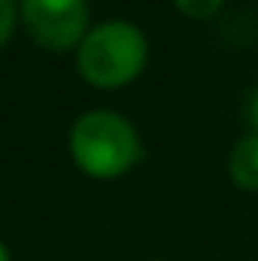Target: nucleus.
Segmentation results:
<instances>
[{"instance_id":"20e7f679","label":"nucleus","mask_w":258,"mask_h":261,"mask_svg":"<svg viewBox=\"0 0 258 261\" xmlns=\"http://www.w3.org/2000/svg\"><path fill=\"white\" fill-rule=\"evenodd\" d=\"M228 170H231V179L240 189L258 192V134L255 130L234 146V152L228 158Z\"/></svg>"},{"instance_id":"6e6552de","label":"nucleus","mask_w":258,"mask_h":261,"mask_svg":"<svg viewBox=\"0 0 258 261\" xmlns=\"http://www.w3.org/2000/svg\"><path fill=\"white\" fill-rule=\"evenodd\" d=\"M0 261H9V249H6L3 243H0Z\"/></svg>"},{"instance_id":"7ed1b4c3","label":"nucleus","mask_w":258,"mask_h":261,"mask_svg":"<svg viewBox=\"0 0 258 261\" xmlns=\"http://www.w3.org/2000/svg\"><path fill=\"white\" fill-rule=\"evenodd\" d=\"M21 18L43 49L67 52L88 34V0H21Z\"/></svg>"},{"instance_id":"39448f33","label":"nucleus","mask_w":258,"mask_h":261,"mask_svg":"<svg viewBox=\"0 0 258 261\" xmlns=\"http://www.w3.org/2000/svg\"><path fill=\"white\" fill-rule=\"evenodd\" d=\"M173 3H176L179 12H186L192 18H210V15H216L222 9L225 0H173Z\"/></svg>"},{"instance_id":"f257e3e1","label":"nucleus","mask_w":258,"mask_h":261,"mask_svg":"<svg viewBox=\"0 0 258 261\" xmlns=\"http://www.w3.org/2000/svg\"><path fill=\"white\" fill-rule=\"evenodd\" d=\"M70 152L82 173L94 179H116L143 158V143L128 119L94 110L76 119L70 130Z\"/></svg>"},{"instance_id":"0eeeda50","label":"nucleus","mask_w":258,"mask_h":261,"mask_svg":"<svg viewBox=\"0 0 258 261\" xmlns=\"http://www.w3.org/2000/svg\"><path fill=\"white\" fill-rule=\"evenodd\" d=\"M249 122H252V128L258 134V88L252 91V97H249Z\"/></svg>"},{"instance_id":"423d86ee","label":"nucleus","mask_w":258,"mask_h":261,"mask_svg":"<svg viewBox=\"0 0 258 261\" xmlns=\"http://www.w3.org/2000/svg\"><path fill=\"white\" fill-rule=\"evenodd\" d=\"M12 28H15V0H0V49L6 46Z\"/></svg>"},{"instance_id":"f03ea898","label":"nucleus","mask_w":258,"mask_h":261,"mask_svg":"<svg viewBox=\"0 0 258 261\" xmlns=\"http://www.w3.org/2000/svg\"><path fill=\"white\" fill-rule=\"evenodd\" d=\"M149 58V43L128 21H107L85 34L76 52V70L94 88H122L134 82Z\"/></svg>"}]
</instances>
